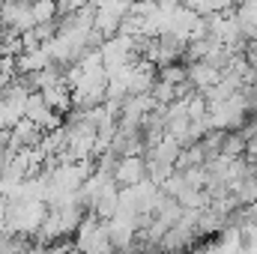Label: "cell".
Listing matches in <instances>:
<instances>
[{"label": "cell", "instance_id": "obj_1", "mask_svg": "<svg viewBox=\"0 0 257 254\" xmlns=\"http://www.w3.org/2000/svg\"><path fill=\"white\" fill-rule=\"evenodd\" d=\"M144 177H147V159H144V156H126V159H120L117 168H114L117 186H126V189L144 183Z\"/></svg>", "mask_w": 257, "mask_h": 254}, {"label": "cell", "instance_id": "obj_2", "mask_svg": "<svg viewBox=\"0 0 257 254\" xmlns=\"http://www.w3.org/2000/svg\"><path fill=\"white\" fill-rule=\"evenodd\" d=\"M21 3H30V6H33V3H39V0H21Z\"/></svg>", "mask_w": 257, "mask_h": 254}]
</instances>
